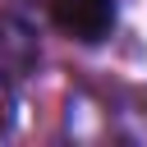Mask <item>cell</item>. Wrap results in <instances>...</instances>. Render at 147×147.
<instances>
[{
    "label": "cell",
    "instance_id": "1",
    "mask_svg": "<svg viewBox=\"0 0 147 147\" xmlns=\"http://www.w3.org/2000/svg\"><path fill=\"white\" fill-rule=\"evenodd\" d=\"M51 18L64 37L96 46L115 32V0H51Z\"/></svg>",
    "mask_w": 147,
    "mask_h": 147
},
{
    "label": "cell",
    "instance_id": "3",
    "mask_svg": "<svg viewBox=\"0 0 147 147\" xmlns=\"http://www.w3.org/2000/svg\"><path fill=\"white\" fill-rule=\"evenodd\" d=\"M14 129V74L0 64V138Z\"/></svg>",
    "mask_w": 147,
    "mask_h": 147
},
{
    "label": "cell",
    "instance_id": "2",
    "mask_svg": "<svg viewBox=\"0 0 147 147\" xmlns=\"http://www.w3.org/2000/svg\"><path fill=\"white\" fill-rule=\"evenodd\" d=\"M32 60H37V37H32L23 23L0 18V64L18 78V69H28Z\"/></svg>",
    "mask_w": 147,
    "mask_h": 147
}]
</instances>
